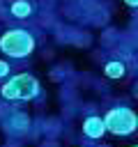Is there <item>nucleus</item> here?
Returning <instances> with one entry per match:
<instances>
[{"mask_svg":"<svg viewBox=\"0 0 138 147\" xmlns=\"http://www.w3.org/2000/svg\"><path fill=\"white\" fill-rule=\"evenodd\" d=\"M0 94L5 99H12V101H30L39 94V83L30 74H18V76H12L2 85Z\"/></svg>","mask_w":138,"mask_h":147,"instance_id":"obj_1","label":"nucleus"},{"mask_svg":"<svg viewBox=\"0 0 138 147\" xmlns=\"http://www.w3.org/2000/svg\"><path fill=\"white\" fill-rule=\"evenodd\" d=\"M0 48L9 57H25L34 51V39L25 30H7L0 37Z\"/></svg>","mask_w":138,"mask_h":147,"instance_id":"obj_2","label":"nucleus"},{"mask_svg":"<svg viewBox=\"0 0 138 147\" xmlns=\"http://www.w3.org/2000/svg\"><path fill=\"white\" fill-rule=\"evenodd\" d=\"M103 124H106V131H110L115 136H129V133H133L138 129V115L131 108L117 106V108L106 113Z\"/></svg>","mask_w":138,"mask_h":147,"instance_id":"obj_3","label":"nucleus"},{"mask_svg":"<svg viewBox=\"0 0 138 147\" xmlns=\"http://www.w3.org/2000/svg\"><path fill=\"white\" fill-rule=\"evenodd\" d=\"M83 133L87 136V138H101L103 133H106V124H103V117H87L85 122H83Z\"/></svg>","mask_w":138,"mask_h":147,"instance_id":"obj_4","label":"nucleus"},{"mask_svg":"<svg viewBox=\"0 0 138 147\" xmlns=\"http://www.w3.org/2000/svg\"><path fill=\"white\" fill-rule=\"evenodd\" d=\"M30 11H32V5H30L28 0H16V2L12 5V14H14L16 18H25V16H30Z\"/></svg>","mask_w":138,"mask_h":147,"instance_id":"obj_5","label":"nucleus"},{"mask_svg":"<svg viewBox=\"0 0 138 147\" xmlns=\"http://www.w3.org/2000/svg\"><path fill=\"white\" fill-rule=\"evenodd\" d=\"M106 76L108 78H122L124 76V64L122 62H108L106 64Z\"/></svg>","mask_w":138,"mask_h":147,"instance_id":"obj_6","label":"nucleus"},{"mask_svg":"<svg viewBox=\"0 0 138 147\" xmlns=\"http://www.w3.org/2000/svg\"><path fill=\"white\" fill-rule=\"evenodd\" d=\"M7 74H9V64H7L5 60H0V78H2V76H7Z\"/></svg>","mask_w":138,"mask_h":147,"instance_id":"obj_7","label":"nucleus"},{"mask_svg":"<svg viewBox=\"0 0 138 147\" xmlns=\"http://www.w3.org/2000/svg\"><path fill=\"white\" fill-rule=\"evenodd\" d=\"M126 5H131V7H138V0H124Z\"/></svg>","mask_w":138,"mask_h":147,"instance_id":"obj_8","label":"nucleus"}]
</instances>
